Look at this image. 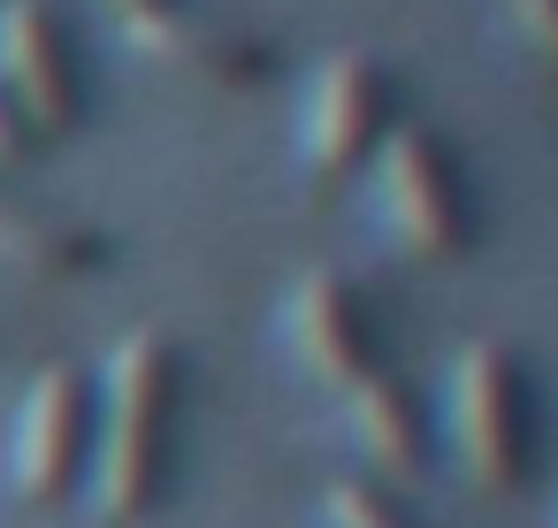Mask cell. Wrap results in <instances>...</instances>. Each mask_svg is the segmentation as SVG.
I'll list each match as a JSON object with an SVG mask.
<instances>
[{"label": "cell", "mask_w": 558, "mask_h": 528, "mask_svg": "<svg viewBox=\"0 0 558 528\" xmlns=\"http://www.w3.org/2000/svg\"><path fill=\"white\" fill-rule=\"evenodd\" d=\"M177 413H184V352L169 329H131L100 375V459L93 497L108 520H146L177 467Z\"/></svg>", "instance_id": "1"}, {"label": "cell", "mask_w": 558, "mask_h": 528, "mask_svg": "<svg viewBox=\"0 0 558 528\" xmlns=\"http://www.w3.org/2000/svg\"><path fill=\"white\" fill-rule=\"evenodd\" d=\"M367 200H375V230L413 261H459L474 245L466 177L428 123H390V139L367 154Z\"/></svg>", "instance_id": "2"}, {"label": "cell", "mask_w": 558, "mask_h": 528, "mask_svg": "<svg viewBox=\"0 0 558 528\" xmlns=\"http://www.w3.org/2000/svg\"><path fill=\"white\" fill-rule=\"evenodd\" d=\"M444 429L459 467L482 490H520L535 467V398H527V368L512 345L474 337L451 352L444 368Z\"/></svg>", "instance_id": "3"}, {"label": "cell", "mask_w": 558, "mask_h": 528, "mask_svg": "<svg viewBox=\"0 0 558 528\" xmlns=\"http://www.w3.org/2000/svg\"><path fill=\"white\" fill-rule=\"evenodd\" d=\"M398 123V85L367 47H337L314 77H306V108H299V154L314 177H344L360 169Z\"/></svg>", "instance_id": "4"}, {"label": "cell", "mask_w": 558, "mask_h": 528, "mask_svg": "<svg viewBox=\"0 0 558 528\" xmlns=\"http://www.w3.org/2000/svg\"><path fill=\"white\" fill-rule=\"evenodd\" d=\"M85 459H93V383L77 368H39L24 406H16V429H9V482L24 505H62L77 482H85Z\"/></svg>", "instance_id": "5"}, {"label": "cell", "mask_w": 558, "mask_h": 528, "mask_svg": "<svg viewBox=\"0 0 558 528\" xmlns=\"http://www.w3.org/2000/svg\"><path fill=\"white\" fill-rule=\"evenodd\" d=\"M108 9H116V24H123L131 47H146L177 77H199L207 93H253L276 70L268 47H253L245 32L215 24L207 9H192V0H108Z\"/></svg>", "instance_id": "6"}, {"label": "cell", "mask_w": 558, "mask_h": 528, "mask_svg": "<svg viewBox=\"0 0 558 528\" xmlns=\"http://www.w3.org/2000/svg\"><path fill=\"white\" fill-rule=\"evenodd\" d=\"M283 345L299 352V368L329 391H352L360 375H375V307L344 268H306L283 299Z\"/></svg>", "instance_id": "7"}, {"label": "cell", "mask_w": 558, "mask_h": 528, "mask_svg": "<svg viewBox=\"0 0 558 528\" xmlns=\"http://www.w3.org/2000/svg\"><path fill=\"white\" fill-rule=\"evenodd\" d=\"M0 93L24 108L32 131H70L85 116L77 55L47 0H0Z\"/></svg>", "instance_id": "8"}, {"label": "cell", "mask_w": 558, "mask_h": 528, "mask_svg": "<svg viewBox=\"0 0 558 528\" xmlns=\"http://www.w3.org/2000/svg\"><path fill=\"white\" fill-rule=\"evenodd\" d=\"M344 429H352V444H360L375 467H390V475H421V467H428V444H436L421 398H413L390 368H375V375H360V383L344 391Z\"/></svg>", "instance_id": "9"}, {"label": "cell", "mask_w": 558, "mask_h": 528, "mask_svg": "<svg viewBox=\"0 0 558 528\" xmlns=\"http://www.w3.org/2000/svg\"><path fill=\"white\" fill-rule=\"evenodd\" d=\"M0 268L32 276V284H77V276H100L108 268V238L85 230V223L32 215V207L0 200Z\"/></svg>", "instance_id": "10"}, {"label": "cell", "mask_w": 558, "mask_h": 528, "mask_svg": "<svg viewBox=\"0 0 558 528\" xmlns=\"http://www.w3.org/2000/svg\"><path fill=\"white\" fill-rule=\"evenodd\" d=\"M322 520L329 528H421L383 482H360V475H344V482H329V497H322Z\"/></svg>", "instance_id": "11"}, {"label": "cell", "mask_w": 558, "mask_h": 528, "mask_svg": "<svg viewBox=\"0 0 558 528\" xmlns=\"http://www.w3.org/2000/svg\"><path fill=\"white\" fill-rule=\"evenodd\" d=\"M497 9H505L512 39H520L527 55H543V62L558 70V0H497Z\"/></svg>", "instance_id": "12"}, {"label": "cell", "mask_w": 558, "mask_h": 528, "mask_svg": "<svg viewBox=\"0 0 558 528\" xmlns=\"http://www.w3.org/2000/svg\"><path fill=\"white\" fill-rule=\"evenodd\" d=\"M32 123H24V108L9 100V93H0V169H16V161H32Z\"/></svg>", "instance_id": "13"}]
</instances>
